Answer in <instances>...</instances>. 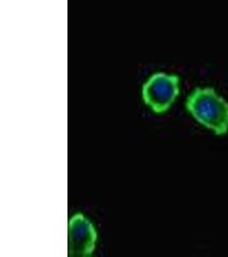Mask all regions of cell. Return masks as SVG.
I'll return each instance as SVG.
<instances>
[{
	"mask_svg": "<svg viewBox=\"0 0 228 257\" xmlns=\"http://www.w3.org/2000/svg\"><path fill=\"white\" fill-rule=\"evenodd\" d=\"M98 233L92 223L82 213L71 217L68 223V256H91L96 248Z\"/></svg>",
	"mask_w": 228,
	"mask_h": 257,
	"instance_id": "cell-3",
	"label": "cell"
},
{
	"mask_svg": "<svg viewBox=\"0 0 228 257\" xmlns=\"http://www.w3.org/2000/svg\"><path fill=\"white\" fill-rule=\"evenodd\" d=\"M186 106L200 124L223 136L228 132V102L212 88H196L188 97Z\"/></svg>",
	"mask_w": 228,
	"mask_h": 257,
	"instance_id": "cell-1",
	"label": "cell"
},
{
	"mask_svg": "<svg viewBox=\"0 0 228 257\" xmlns=\"http://www.w3.org/2000/svg\"><path fill=\"white\" fill-rule=\"evenodd\" d=\"M180 94V78L158 72L150 76L142 88V98L155 113L166 112Z\"/></svg>",
	"mask_w": 228,
	"mask_h": 257,
	"instance_id": "cell-2",
	"label": "cell"
}]
</instances>
